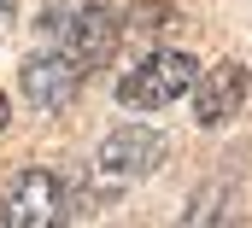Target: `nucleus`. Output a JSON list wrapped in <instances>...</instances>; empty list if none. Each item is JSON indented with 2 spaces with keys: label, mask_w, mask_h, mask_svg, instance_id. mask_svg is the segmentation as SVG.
I'll list each match as a JSON object with an SVG mask.
<instances>
[{
  "label": "nucleus",
  "mask_w": 252,
  "mask_h": 228,
  "mask_svg": "<svg viewBox=\"0 0 252 228\" xmlns=\"http://www.w3.org/2000/svg\"><path fill=\"white\" fill-rule=\"evenodd\" d=\"M18 82H24V100L35 112H64L76 100V88H82V70L64 53H35V58H24V76Z\"/></svg>",
  "instance_id": "39448f33"
},
{
  "label": "nucleus",
  "mask_w": 252,
  "mask_h": 228,
  "mask_svg": "<svg viewBox=\"0 0 252 228\" xmlns=\"http://www.w3.org/2000/svg\"><path fill=\"white\" fill-rule=\"evenodd\" d=\"M158 158H164V135L147 129V123H129V129H112V135L100 141V152H94V175L118 193V187H129V181L153 175V170H158Z\"/></svg>",
  "instance_id": "f03ea898"
},
{
  "label": "nucleus",
  "mask_w": 252,
  "mask_h": 228,
  "mask_svg": "<svg viewBox=\"0 0 252 228\" xmlns=\"http://www.w3.org/2000/svg\"><path fill=\"white\" fill-rule=\"evenodd\" d=\"M12 35V0H0V41Z\"/></svg>",
  "instance_id": "6e6552de"
},
{
  "label": "nucleus",
  "mask_w": 252,
  "mask_h": 228,
  "mask_svg": "<svg viewBox=\"0 0 252 228\" xmlns=\"http://www.w3.org/2000/svg\"><path fill=\"white\" fill-rule=\"evenodd\" d=\"M6 123H12V100L0 94V129H6Z\"/></svg>",
  "instance_id": "1a4fd4ad"
},
{
  "label": "nucleus",
  "mask_w": 252,
  "mask_h": 228,
  "mask_svg": "<svg viewBox=\"0 0 252 228\" xmlns=\"http://www.w3.org/2000/svg\"><path fill=\"white\" fill-rule=\"evenodd\" d=\"M118 41H124V18L112 12V6H76L70 12V24H64V58L88 76V70H106L112 53H118Z\"/></svg>",
  "instance_id": "20e7f679"
},
{
  "label": "nucleus",
  "mask_w": 252,
  "mask_h": 228,
  "mask_svg": "<svg viewBox=\"0 0 252 228\" xmlns=\"http://www.w3.org/2000/svg\"><path fill=\"white\" fill-rule=\"evenodd\" d=\"M193 82H199V64H193L188 47H153L118 82V106H129V112H158V106L193 94Z\"/></svg>",
  "instance_id": "f257e3e1"
},
{
  "label": "nucleus",
  "mask_w": 252,
  "mask_h": 228,
  "mask_svg": "<svg viewBox=\"0 0 252 228\" xmlns=\"http://www.w3.org/2000/svg\"><path fill=\"white\" fill-rule=\"evenodd\" d=\"M247 64L241 58H223L211 76H199L193 82V117L205 123V129H217V123H229V117L241 112V100H247Z\"/></svg>",
  "instance_id": "423d86ee"
},
{
  "label": "nucleus",
  "mask_w": 252,
  "mask_h": 228,
  "mask_svg": "<svg viewBox=\"0 0 252 228\" xmlns=\"http://www.w3.org/2000/svg\"><path fill=\"white\" fill-rule=\"evenodd\" d=\"M176 228H235V223H229V187H223V181L205 187V193L188 205V217H182Z\"/></svg>",
  "instance_id": "0eeeda50"
},
{
  "label": "nucleus",
  "mask_w": 252,
  "mask_h": 228,
  "mask_svg": "<svg viewBox=\"0 0 252 228\" xmlns=\"http://www.w3.org/2000/svg\"><path fill=\"white\" fill-rule=\"evenodd\" d=\"M0 228H64V187L53 170H18L0 193Z\"/></svg>",
  "instance_id": "7ed1b4c3"
}]
</instances>
